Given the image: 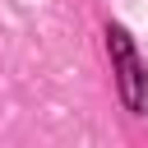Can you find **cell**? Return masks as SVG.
I'll return each mask as SVG.
<instances>
[{
  "mask_svg": "<svg viewBox=\"0 0 148 148\" xmlns=\"http://www.w3.org/2000/svg\"><path fill=\"white\" fill-rule=\"evenodd\" d=\"M106 37H111V56H116V69H120L125 106L139 111V106H143V69H139V56H134V46H130V37H125L120 28H111Z\"/></svg>",
  "mask_w": 148,
  "mask_h": 148,
  "instance_id": "cell-1",
  "label": "cell"
}]
</instances>
